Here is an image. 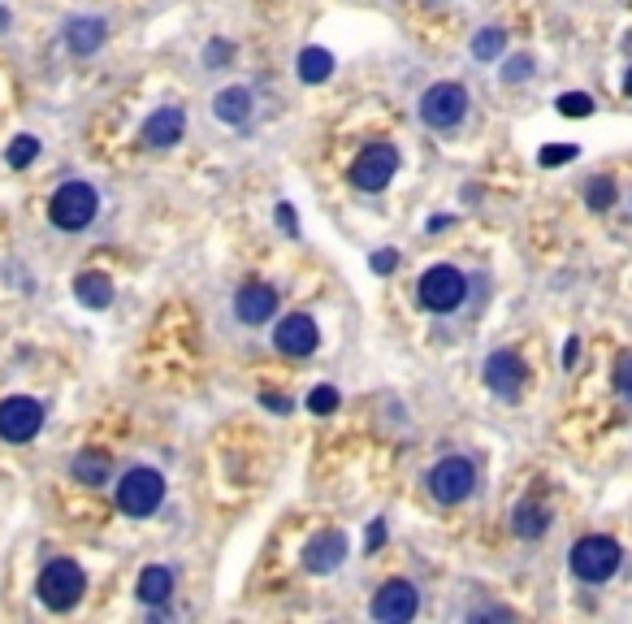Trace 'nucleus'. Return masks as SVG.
<instances>
[{
  "mask_svg": "<svg viewBox=\"0 0 632 624\" xmlns=\"http://www.w3.org/2000/svg\"><path fill=\"white\" fill-rule=\"evenodd\" d=\"M568 564H572V577L576 581L607 585L615 572H620V564H624V546L615 542V538H607V533H589V538H581V542L572 546Z\"/></svg>",
  "mask_w": 632,
  "mask_h": 624,
  "instance_id": "nucleus-1",
  "label": "nucleus"
},
{
  "mask_svg": "<svg viewBox=\"0 0 632 624\" xmlns=\"http://www.w3.org/2000/svg\"><path fill=\"white\" fill-rule=\"evenodd\" d=\"M100 213V195L91 182H61L57 191H52V200H48V217H52V226L65 230V234H78V230H87L91 221H96Z\"/></svg>",
  "mask_w": 632,
  "mask_h": 624,
  "instance_id": "nucleus-2",
  "label": "nucleus"
},
{
  "mask_svg": "<svg viewBox=\"0 0 632 624\" xmlns=\"http://www.w3.org/2000/svg\"><path fill=\"white\" fill-rule=\"evenodd\" d=\"M416 299H420V308H425V312H433V317L455 312L468 299L464 269H455V265H429L425 273H420V282H416Z\"/></svg>",
  "mask_w": 632,
  "mask_h": 624,
  "instance_id": "nucleus-3",
  "label": "nucleus"
},
{
  "mask_svg": "<svg viewBox=\"0 0 632 624\" xmlns=\"http://www.w3.org/2000/svg\"><path fill=\"white\" fill-rule=\"evenodd\" d=\"M468 104H472V96H468L464 83H433V87L420 91L416 113L429 130H455L468 117Z\"/></svg>",
  "mask_w": 632,
  "mask_h": 624,
  "instance_id": "nucleus-4",
  "label": "nucleus"
},
{
  "mask_svg": "<svg viewBox=\"0 0 632 624\" xmlns=\"http://www.w3.org/2000/svg\"><path fill=\"white\" fill-rule=\"evenodd\" d=\"M83 590H87V577H83V568H78L74 559H52L35 581V594L48 611H74Z\"/></svg>",
  "mask_w": 632,
  "mask_h": 624,
  "instance_id": "nucleus-5",
  "label": "nucleus"
},
{
  "mask_svg": "<svg viewBox=\"0 0 632 624\" xmlns=\"http://www.w3.org/2000/svg\"><path fill=\"white\" fill-rule=\"evenodd\" d=\"M165 503V477L156 473V468H126L122 477H117V507H122L126 516H152L156 507Z\"/></svg>",
  "mask_w": 632,
  "mask_h": 624,
  "instance_id": "nucleus-6",
  "label": "nucleus"
},
{
  "mask_svg": "<svg viewBox=\"0 0 632 624\" xmlns=\"http://www.w3.org/2000/svg\"><path fill=\"white\" fill-rule=\"evenodd\" d=\"M425 486L442 507H455V503L472 499V490H477V468H472V460H464V455H446V460H438L425 473Z\"/></svg>",
  "mask_w": 632,
  "mask_h": 624,
  "instance_id": "nucleus-7",
  "label": "nucleus"
},
{
  "mask_svg": "<svg viewBox=\"0 0 632 624\" xmlns=\"http://www.w3.org/2000/svg\"><path fill=\"white\" fill-rule=\"evenodd\" d=\"M394 174H399V148H394V143H368L351 165V182L368 195L386 191L394 182Z\"/></svg>",
  "mask_w": 632,
  "mask_h": 624,
  "instance_id": "nucleus-8",
  "label": "nucleus"
},
{
  "mask_svg": "<svg viewBox=\"0 0 632 624\" xmlns=\"http://www.w3.org/2000/svg\"><path fill=\"white\" fill-rule=\"evenodd\" d=\"M481 382L490 386L498 399H520L524 382H529V364H524L511 347H498V351H490V356H485V364H481Z\"/></svg>",
  "mask_w": 632,
  "mask_h": 624,
  "instance_id": "nucleus-9",
  "label": "nucleus"
},
{
  "mask_svg": "<svg viewBox=\"0 0 632 624\" xmlns=\"http://www.w3.org/2000/svg\"><path fill=\"white\" fill-rule=\"evenodd\" d=\"M416 607H420V590L407 577H390L381 590L373 594V620H381V624H407L416 616Z\"/></svg>",
  "mask_w": 632,
  "mask_h": 624,
  "instance_id": "nucleus-10",
  "label": "nucleus"
},
{
  "mask_svg": "<svg viewBox=\"0 0 632 624\" xmlns=\"http://www.w3.org/2000/svg\"><path fill=\"white\" fill-rule=\"evenodd\" d=\"M273 347L291 360H308L316 347H321V330L308 312H286V317L273 325Z\"/></svg>",
  "mask_w": 632,
  "mask_h": 624,
  "instance_id": "nucleus-11",
  "label": "nucleus"
},
{
  "mask_svg": "<svg viewBox=\"0 0 632 624\" xmlns=\"http://www.w3.org/2000/svg\"><path fill=\"white\" fill-rule=\"evenodd\" d=\"M39 429H44V403L13 395L0 403V438L5 442H31Z\"/></svg>",
  "mask_w": 632,
  "mask_h": 624,
  "instance_id": "nucleus-12",
  "label": "nucleus"
},
{
  "mask_svg": "<svg viewBox=\"0 0 632 624\" xmlns=\"http://www.w3.org/2000/svg\"><path fill=\"white\" fill-rule=\"evenodd\" d=\"M278 312V291L269 282H243L239 295H234V317L243 325H265Z\"/></svg>",
  "mask_w": 632,
  "mask_h": 624,
  "instance_id": "nucleus-13",
  "label": "nucleus"
},
{
  "mask_svg": "<svg viewBox=\"0 0 632 624\" xmlns=\"http://www.w3.org/2000/svg\"><path fill=\"white\" fill-rule=\"evenodd\" d=\"M342 559H347V533L329 529V533H316V538L304 546V568L312 577H325V572H334Z\"/></svg>",
  "mask_w": 632,
  "mask_h": 624,
  "instance_id": "nucleus-14",
  "label": "nucleus"
},
{
  "mask_svg": "<svg viewBox=\"0 0 632 624\" xmlns=\"http://www.w3.org/2000/svg\"><path fill=\"white\" fill-rule=\"evenodd\" d=\"M182 130H187V113H182L178 104H165V109H156L148 122H143L139 139L148 143V148H174L182 139Z\"/></svg>",
  "mask_w": 632,
  "mask_h": 624,
  "instance_id": "nucleus-15",
  "label": "nucleus"
},
{
  "mask_svg": "<svg viewBox=\"0 0 632 624\" xmlns=\"http://www.w3.org/2000/svg\"><path fill=\"white\" fill-rule=\"evenodd\" d=\"M252 109H256V100H252V91H247V87H221L213 96V117H217V122H226V126H247Z\"/></svg>",
  "mask_w": 632,
  "mask_h": 624,
  "instance_id": "nucleus-16",
  "label": "nucleus"
},
{
  "mask_svg": "<svg viewBox=\"0 0 632 624\" xmlns=\"http://www.w3.org/2000/svg\"><path fill=\"white\" fill-rule=\"evenodd\" d=\"M74 295H78V304H83V308L104 312L113 304V278H109V273H100V269H87V273H78V278H74Z\"/></svg>",
  "mask_w": 632,
  "mask_h": 624,
  "instance_id": "nucleus-17",
  "label": "nucleus"
},
{
  "mask_svg": "<svg viewBox=\"0 0 632 624\" xmlns=\"http://www.w3.org/2000/svg\"><path fill=\"white\" fill-rule=\"evenodd\" d=\"M104 35H109V26H104L100 18H70L65 22V44H70V52H78V57L100 52Z\"/></svg>",
  "mask_w": 632,
  "mask_h": 624,
  "instance_id": "nucleus-18",
  "label": "nucleus"
},
{
  "mask_svg": "<svg viewBox=\"0 0 632 624\" xmlns=\"http://www.w3.org/2000/svg\"><path fill=\"white\" fill-rule=\"evenodd\" d=\"M135 594H139V603H148V607H165L169 594H174V572H169L165 564H148L139 572Z\"/></svg>",
  "mask_w": 632,
  "mask_h": 624,
  "instance_id": "nucleus-19",
  "label": "nucleus"
},
{
  "mask_svg": "<svg viewBox=\"0 0 632 624\" xmlns=\"http://www.w3.org/2000/svg\"><path fill=\"white\" fill-rule=\"evenodd\" d=\"M70 473H74V481H83V486H104L109 473H113V460L104 451H78Z\"/></svg>",
  "mask_w": 632,
  "mask_h": 624,
  "instance_id": "nucleus-20",
  "label": "nucleus"
},
{
  "mask_svg": "<svg viewBox=\"0 0 632 624\" xmlns=\"http://www.w3.org/2000/svg\"><path fill=\"white\" fill-rule=\"evenodd\" d=\"M295 70H299V78H304L308 87H316V83H325V78L334 74V57H329V52H325L321 44H308L304 52H299Z\"/></svg>",
  "mask_w": 632,
  "mask_h": 624,
  "instance_id": "nucleus-21",
  "label": "nucleus"
},
{
  "mask_svg": "<svg viewBox=\"0 0 632 624\" xmlns=\"http://www.w3.org/2000/svg\"><path fill=\"white\" fill-rule=\"evenodd\" d=\"M546 529H550V512H546L542 503H529V499H524V503L516 507V533H520L524 542H533V538H542Z\"/></svg>",
  "mask_w": 632,
  "mask_h": 624,
  "instance_id": "nucleus-22",
  "label": "nucleus"
},
{
  "mask_svg": "<svg viewBox=\"0 0 632 624\" xmlns=\"http://www.w3.org/2000/svg\"><path fill=\"white\" fill-rule=\"evenodd\" d=\"M507 48V31L503 26H481L477 35H472V57L477 61H498Z\"/></svg>",
  "mask_w": 632,
  "mask_h": 624,
  "instance_id": "nucleus-23",
  "label": "nucleus"
},
{
  "mask_svg": "<svg viewBox=\"0 0 632 624\" xmlns=\"http://www.w3.org/2000/svg\"><path fill=\"white\" fill-rule=\"evenodd\" d=\"M585 204L594 208V213H607V208L615 204V178H611V174L589 178V187H585Z\"/></svg>",
  "mask_w": 632,
  "mask_h": 624,
  "instance_id": "nucleus-24",
  "label": "nucleus"
},
{
  "mask_svg": "<svg viewBox=\"0 0 632 624\" xmlns=\"http://www.w3.org/2000/svg\"><path fill=\"white\" fill-rule=\"evenodd\" d=\"M35 156H39V139H35V135H18V139H13V143H9L5 161H9L13 169H26V165H31V161H35Z\"/></svg>",
  "mask_w": 632,
  "mask_h": 624,
  "instance_id": "nucleus-25",
  "label": "nucleus"
},
{
  "mask_svg": "<svg viewBox=\"0 0 632 624\" xmlns=\"http://www.w3.org/2000/svg\"><path fill=\"white\" fill-rule=\"evenodd\" d=\"M555 104H559L563 117H589L594 113V96H585V91H563Z\"/></svg>",
  "mask_w": 632,
  "mask_h": 624,
  "instance_id": "nucleus-26",
  "label": "nucleus"
},
{
  "mask_svg": "<svg viewBox=\"0 0 632 624\" xmlns=\"http://www.w3.org/2000/svg\"><path fill=\"white\" fill-rule=\"evenodd\" d=\"M338 403H342V395H338V390L334 386H316L312 390V395H308V408L316 412V416H329V412H338Z\"/></svg>",
  "mask_w": 632,
  "mask_h": 624,
  "instance_id": "nucleus-27",
  "label": "nucleus"
},
{
  "mask_svg": "<svg viewBox=\"0 0 632 624\" xmlns=\"http://www.w3.org/2000/svg\"><path fill=\"white\" fill-rule=\"evenodd\" d=\"M576 161V143H550V148H542V165L555 169V165H568Z\"/></svg>",
  "mask_w": 632,
  "mask_h": 624,
  "instance_id": "nucleus-28",
  "label": "nucleus"
},
{
  "mask_svg": "<svg viewBox=\"0 0 632 624\" xmlns=\"http://www.w3.org/2000/svg\"><path fill=\"white\" fill-rule=\"evenodd\" d=\"M615 390L632 403V351H624L620 364H615Z\"/></svg>",
  "mask_w": 632,
  "mask_h": 624,
  "instance_id": "nucleus-29",
  "label": "nucleus"
},
{
  "mask_svg": "<svg viewBox=\"0 0 632 624\" xmlns=\"http://www.w3.org/2000/svg\"><path fill=\"white\" fill-rule=\"evenodd\" d=\"M533 74V57H529V52H520V57H511L507 61V70H503V78H507V83H524V78H529Z\"/></svg>",
  "mask_w": 632,
  "mask_h": 624,
  "instance_id": "nucleus-30",
  "label": "nucleus"
},
{
  "mask_svg": "<svg viewBox=\"0 0 632 624\" xmlns=\"http://www.w3.org/2000/svg\"><path fill=\"white\" fill-rule=\"evenodd\" d=\"M230 57H234V48H230V44H221V39H213V44L204 48V61H208V65H226Z\"/></svg>",
  "mask_w": 632,
  "mask_h": 624,
  "instance_id": "nucleus-31",
  "label": "nucleus"
},
{
  "mask_svg": "<svg viewBox=\"0 0 632 624\" xmlns=\"http://www.w3.org/2000/svg\"><path fill=\"white\" fill-rule=\"evenodd\" d=\"M260 403H265L269 412H282V416H291V412H295V403L286 399V395H273V390H265V395H260Z\"/></svg>",
  "mask_w": 632,
  "mask_h": 624,
  "instance_id": "nucleus-32",
  "label": "nucleus"
},
{
  "mask_svg": "<svg viewBox=\"0 0 632 624\" xmlns=\"http://www.w3.org/2000/svg\"><path fill=\"white\" fill-rule=\"evenodd\" d=\"M394 269H399V252H390V247L373 252V273H394Z\"/></svg>",
  "mask_w": 632,
  "mask_h": 624,
  "instance_id": "nucleus-33",
  "label": "nucleus"
},
{
  "mask_svg": "<svg viewBox=\"0 0 632 624\" xmlns=\"http://www.w3.org/2000/svg\"><path fill=\"white\" fill-rule=\"evenodd\" d=\"M368 551H381V546H386V520H373V525H368Z\"/></svg>",
  "mask_w": 632,
  "mask_h": 624,
  "instance_id": "nucleus-34",
  "label": "nucleus"
},
{
  "mask_svg": "<svg viewBox=\"0 0 632 624\" xmlns=\"http://www.w3.org/2000/svg\"><path fill=\"white\" fill-rule=\"evenodd\" d=\"M278 226H282L286 234H299V217H295L291 204H278Z\"/></svg>",
  "mask_w": 632,
  "mask_h": 624,
  "instance_id": "nucleus-35",
  "label": "nucleus"
},
{
  "mask_svg": "<svg viewBox=\"0 0 632 624\" xmlns=\"http://www.w3.org/2000/svg\"><path fill=\"white\" fill-rule=\"evenodd\" d=\"M576 356H581V338H568V343H563V369H572Z\"/></svg>",
  "mask_w": 632,
  "mask_h": 624,
  "instance_id": "nucleus-36",
  "label": "nucleus"
},
{
  "mask_svg": "<svg viewBox=\"0 0 632 624\" xmlns=\"http://www.w3.org/2000/svg\"><path fill=\"white\" fill-rule=\"evenodd\" d=\"M624 96L632 100V65H628V74H624Z\"/></svg>",
  "mask_w": 632,
  "mask_h": 624,
  "instance_id": "nucleus-37",
  "label": "nucleus"
},
{
  "mask_svg": "<svg viewBox=\"0 0 632 624\" xmlns=\"http://www.w3.org/2000/svg\"><path fill=\"white\" fill-rule=\"evenodd\" d=\"M0 26H9V13L5 9H0Z\"/></svg>",
  "mask_w": 632,
  "mask_h": 624,
  "instance_id": "nucleus-38",
  "label": "nucleus"
}]
</instances>
